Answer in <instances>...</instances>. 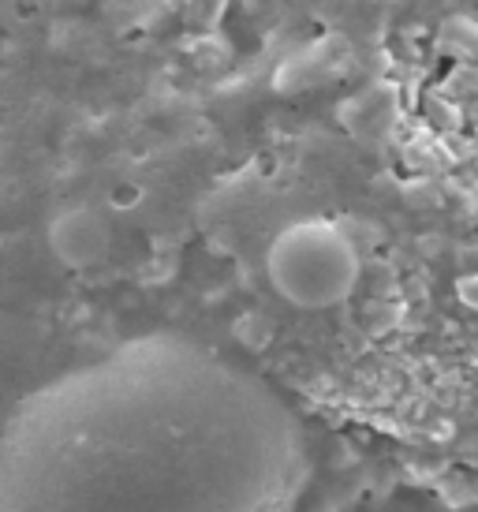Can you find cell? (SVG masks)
Returning <instances> with one entry per match:
<instances>
[{
    "instance_id": "6da1fadb",
    "label": "cell",
    "mask_w": 478,
    "mask_h": 512,
    "mask_svg": "<svg viewBox=\"0 0 478 512\" xmlns=\"http://www.w3.org/2000/svg\"><path fill=\"white\" fill-rule=\"evenodd\" d=\"M303 468L266 382L183 333H142L19 404L0 512H292Z\"/></svg>"
},
{
    "instance_id": "7a4b0ae2",
    "label": "cell",
    "mask_w": 478,
    "mask_h": 512,
    "mask_svg": "<svg viewBox=\"0 0 478 512\" xmlns=\"http://www.w3.org/2000/svg\"><path fill=\"white\" fill-rule=\"evenodd\" d=\"M269 285L303 311H325L352 296L359 281V255L352 240L322 217L281 228L266 251Z\"/></svg>"
},
{
    "instance_id": "3957f363",
    "label": "cell",
    "mask_w": 478,
    "mask_h": 512,
    "mask_svg": "<svg viewBox=\"0 0 478 512\" xmlns=\"http://www.w3.org/2000/svg\"><path fill=\"white\" fill-rule=\"evenodd\" d=\"M109 240H113L109 221L94 206H68L49 225V247L60 266H68V270H86V266L101 262L109 251Z\"/></svg>"
}]
</instances>
